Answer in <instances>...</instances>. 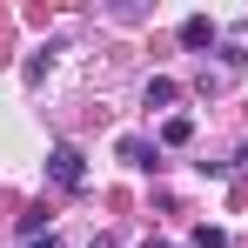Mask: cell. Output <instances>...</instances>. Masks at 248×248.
I'll list each match as a JSON object with an SVG mask.
<instances>
[{
  "instance_id": "5b68a950",
  "label": "cell",
  "mask_w": 248,
  "mask_h": 248,
  "mask_svg": "<svg viewBox=\"0 0 248 248\" xmlns=\"http://www.w3.org/2000/svg\"><path fill=\"white\" fill-rule=\"evenodd\" d=\"M121 161H134V168H155V148H148V141H134V134H127V141H121Z\"/></svg>"
},
{
  "instance_id": "8992f818",
  "label": "cell",
  "mask_w": 248,
  "mask_h": 248,
  "mask_svg": "<svg viewBox=\"0 0 248 248\" xmlns=\"http://www.w3.org/2000/svg\"><path fill=\"white\" fill-rule=\"evenodd\" d=\"M195 248H228V235L221 228H195Z\"/></svg>"
},
{
  "instance_id": "277c9868",
  "label": "cell",
  "mask_w": 248,
  "mask_h": 248,
  "mask_svg": "<svg viewBox=\"0 0 248 248\" xmlns=\"http://www.w3.org/2000/svg\"><path fill=\"white\" fill-rule=\"evenodd\" d=\"M174 101H181V87L155 74V81H148V108H174Z\"/></svg>"
},
{
  "instance_id": "3957f363",
  "label": "cell",
  "mask_w": 248,
  "mask_h": 248,
  "mask_svg": "<svg viewBox=\"0 0 248 248\" xmlns=\"http://www.w3.org/2000/svg\"><path fill=\"white\" fill-rule=\"evenodd\" d=\"M188 141H195V121L188 114H168L161 121V148H188Z\"/></svg>"
},
{
  "instance_id": "6da1fadb",
  "label": "cell",
  "mask_w": 248,
  "mask_h": 248,
  "mask_svg": "<svg viewBox=\"0 0 248 248\" xmlns=\"http://www.w3.org/2000/svg\"><path fill=\"white\" fill-rule=\"evenodd\" d=\"M47 174H54V188H81V181H87L81 148H54V155H47Z\"/></svg>"
},
{
  "instance_id": "52a82bcc",
  "label": "cell",
  "mask_w": 248,
  "mask_h": 248,
  "mask_svg": "<svg viewBox=\"0 0 248 248\" xmlns=\"http://www.w3.org/2000/svg\"><path fill=\"white\" fill-rule=\"evenodd\" d=\"M34 248H61V242H54V235H47V242H34Z\"/></svg>"
},
{
  "instance_id": "7a4b0ae2",
  "label": "cell",
  "mask_w": 248,
  "mask_h": 248,
  "mask_svg": "<svg viewBox=\"0 0 248 248\" xmlns=\"http://www.w3.org/2000/svg\"><path fill=\"white\" fill-rule=\"evenodd\" d=\"M181 47H195V54L215 47V20H208V14H188V20H181Z\"/></svg>"
}]
</instances>
